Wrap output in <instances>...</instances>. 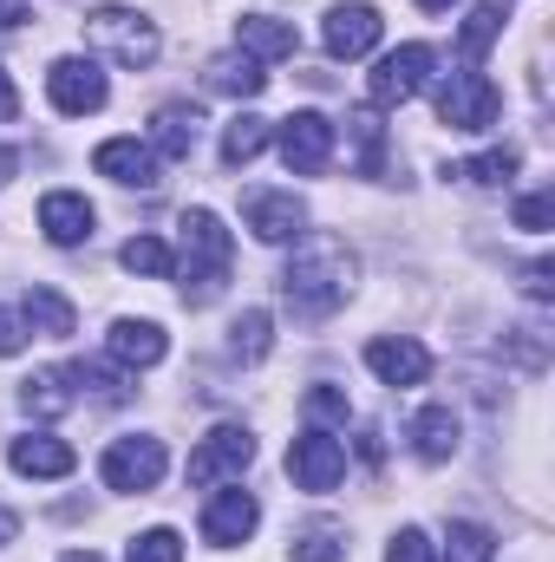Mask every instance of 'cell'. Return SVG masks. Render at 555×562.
Segmentation results:
<instances>
[{
  "mask_svg": "<svg viewBox=\"0 0 555 562\" xmlns=\"http://www.w3.org/2000/svg\"><path fill=\"white\" fill-rule=\"evenodd\" d=\"M347 288H353V256H347V243H333V236L301 243L294 262L281 269V294H287V307L307 314V321L333 314V307L347 301Z\"/></svg>",
  "mask_w": 555,
  "mask_h": 562,
  "instance_id": "cell-1",
  "label": "cell"
},
{
  "mask_svg": "<svg viewBox=\"0 0 555 562\" xmlns=\"http://www.w3.org/2000/svg\"><path fill=\"white\" fill-rule=\"evenodd\" d=\"M183 256H177V269L170 276H183V301L190 307H203V301H216L223 294V281H229V262H236V243H229V229H223V216L216 210H183Z\"/></svg>",
  "mask_w": 555,
  "mask_h": 562,
  "instance_id": "cell-2",
  "label": "cell"
},
{
  "mask_svg": "<svg viewBox=\"0 0 555 562\" xmlns=\"http://www.w3.org/2000/svg\"><path fill=\"white\" fill-rule=\"evenodd\" d=\"M86 33H92V46H105L125 72H144L157 53H163V40H157V26L132 13V7H92V20H86Z\"/></svg>",
  "mask_w": 555,
  "mask_h": 562,
  "instance_id": "cell-3",
  "label": "cell"
},
{
  "mask_svg": "<svg viewBox=\"0 0 555 562\" xmlns=\"http://www.w3.org/2000/svg\"><path fill=\"white\" fill-rule=\"evenodd\" d=\"M497 112H503V92L477 66H464L438 86V125H451V132H490Z\"/></svg>",
  "mask_w": 555,
  "mask_h": 562,
  "instance_id": "cell-4",
  "label": "cell"
},
{
  "mask_svg": "<svg viewBox=\"0 0 555 562\" xmlns=\"http://www.w3.org/2000/svg\"><path fill=\"white\" fill-rule=\"evenodd\" d=\"M163 464H170L163 438H150V431H132V438H112V445H105V458H99V477H105L112 491L138 497V491H157Z\"/></svg>",
  "mask_w": 555,
  "mask_h": 562,
  "instance_id": "cell-5",
  "label": "cell"
},
{
  "mask_svg": "<svg viewBox=\"0 0 555 562\" xmlns=\"http://www.w3.org/2000/svg\"><path fill=\"white\" fill-rule=\"evenodd\" d=\"M431 46L424 40H406V46H393L380 66H373V79H366V99L380 105V112H393V105H406V99H418L424 92V79H431Z\"/></svg>",
  "mask_w": 555,
  "mask_h": 562,
  "instance_id": "cell-6",
  "label": "cell"
},
{
  "mask_svg": "<svg viewBox=\"0 0 555 562\" xmlns=\"http://www.w3.org/2000/svg\"><path fill=\"white\" fill-rule=\"evenodd\" d=\"M256 464V438H249V425H216L196 451H190V484L196 491H216L223 477H242Z\"/></svg>",
  "mask_w": 555,
  "mask_h": 562,
  "instance_id": "cell-7",
  "label": "cell"
},
{
  "mask_svg": "<svg viewBox=\"0 0 555 562\" xmlns=\"http://www.w3.org/2000/svg\"><path fill=\"white\" fill-rule=\"evenodd\" d=\"M333 138H340V125L327 112H287L281 119V164L294 177H320L333 164Z\"/></svg>",
  "mask_w": 555,
  "mask_h": 562,
  "instance_id": "cell-8",
  "label": "cell"
},
{
  "mask_svg": "<svg viewBox=\"0 0 555 562\" xmlns=\"http://www.w3.org/2000/svg\"><path fill=\"white\" fill-rule=\"evenodd\" d=\"M287 477L301 484V491H333L340 477H347V445L333 438V431H320V425H307L294 445H287Z\"/></svg>",
  "mask_w": 555,
  "mask_h": 562,
  "instance_id": "cell-9",
  "label": "cell"
},
{
  "mask_svg": "<svg viewBox=\"0 0 555 562\" xmlns=\"http://www.w3.org/2000/svg\"><path fill=\"white\" fill-rule=\"evenodd\" d=\"M46 92H53V105H59L66 119L105 112V99H112V86H105V72H99L92 59H53V72H46Z\"/></svg>",
  "mask_w": 555,
  "mask_h": 562,
  "instance_id": "cell-10",
  "label": "cell"
},
{
  "mask_svg": "<svg viewBox=\"0 0 555 562\" xmlns=\"http://www.w3.org/2000/svg\"><path fill=\"white\" fill-rule=\"evenodd\" d=\"M242 223L256 229V243H294L307 229V203L294 190H249L242 196Z\"/></svg>",
  "mask_w": 555,
  "mask_h": 562,
  "instance_id": "cell-11",
  "label": "cell"
},
{
  "mask_svg": "<svg viewBox=\"0 0 555 562\" xmlns=\"http://www.w3.org/2000/svg\"><path fill=\"white\" fill-rule=\"evenodd\" d=\"M380 33H386V20H380V7H366V0H353V7H333L327 13V53L333 59H366L373 46H380Z\"/></svg>",
  "mask_w": 555,
  "mask_h": 562,
  "instance_id": "cell-12",
  "label": "cell"
},
{
  "mask_svg": "<svg viewBox=\"0 0 555 562\" xmlns=\"http://www.w3.org/2000/svg\"><path fill=\"white\" fill-rule=\"evenodd\" d=\"M256 524H262V504H256L249 491H216V497L203 504V543H216V550L249 543Z\"/></svg>",
  "mask_w": 555,
  "mask_h": 562,
  "instance_id": "cell-13",
  "label": "cell"
},
{
  "mask_svg": "<svg viewBox=\"0 0 555 562\" xmlns=\"http://www.w3.org/2000/svg\"><path fill=\"white\" fill-rule=\"evenodd\" d=\"M92 170L99 177H112V183H125V190H157L163 183V170H157V150L138 138H105L92 150Z\"/></svg>",
  "mask_w": 555,
  "mask_h": 562,
  "instance_id": "cell-14",
  "label": "cell"
},
{
  "mask_svg": "<svg viewBox=\"0 0 555 562\" xmlns=\"http://www.w3.org/2000/svg\"><path fill=\"white\" fill-rule=\"evenodd\" d=\"M92 223H99V210H92L79 190H46V196H39V229H46V243L79 249V243L92 236Z\"/></svg>",
  "mask_w": 555,
  "mask_h": 562,
  "instance_id": "cell-15",
  "label": "cell"
},
{
  "mask_svg": "<svg viewBox=\"0 0 555 562\" xmlns=\"http://www.w3.org/2000/svg\"><path fill=\"white\" fill-rule=\"evenodd\" d=\"M7 464H13L20 477H66V471L79 464V451H72L66 438H53V431H26V438L7 445Z\"/></svg>",
  "mask_w": 555,
  "mask_h": 562,
  "instance_id": "cell-16",
  "label": "cell"
},
{
  "mask_svg": "<svg viewBox=\"0 0 555 562\" xmlns=\"http://www.w3.org/2000/svg\"><path fill=\"white\" fill-rule=\"evenodd\" d=\"M366 367H373L386 386H418V380L431 373V353H424L418 340H406V334H399V340L386 334V340H373V347H366Z\"/></svg>",
  "mask_w": 555,
  "mask_h": 562,
  "instance_id": "cell-17",
  "label": "cell"
},
{
  "mask_svg": "<svg viewBox=\"0 0 555 562\" xmlns=\"http://www.w3.org/2000/svg\"><path fill=\"white\" fill-rule=\"evenodd\" d=\"M105 347H112V360L118 367H157L163 353H170V340H163V327L157 321H112V334H105Z\"/></svg>",
  "mask_w": 555,
  "mask_h": 562,
  "instance_id": "cell-18",
  "label": "cell"
},
{
  "mask_svg": "<svg viewBox=\"0 0 555 562\" xmlns=\"http://www.w3.org/2000/svg\"><path fill=\"white\" fill-rule=\"evenodd\" d=\"M294 46H301V33L275 13H242L236 20V53H249V59H287Z\"/></svg>",
  "mask_w": 555,
  "mask_h": 562,
  "instance_id": "cell-19",
  "label": "cell"
},
{
  "mask_svg": "<svg viewBox=\"0 0 555 562\" xmlns=\"http://www.w3.org/2000/svg\"><path fill=\"white\" fill-rule=\"evenodd\" d=\"M203 138V119H196V105H157V119H150V144L163 150V157H190Z\"/></svg>",
  "mask_w": 555,
  "mask_h": 562,
  "instance_id": "cell-20",
  "label": "cell"
},
{
  "mask_svg": "<svg viewBox=\"0 0 555 562\" xmlns=\"http://www.w3.org/2000/svg\"><path fill=\"white\" fill-rule=\"evenodd\" d=\"M412 451L424 464H444V458H457V413L451 406H424L412 419Z\"/></svg>",
  "mask_w": 555,
  "mask_h": 562,
  "instance_id": "cell-21",
  "label": "cell"
},
{
  "mask_svg": "<svg viewBox=\"0 0 555 562\" xmlns=\"http://www.w3.org/2000/svg\"><path fill=\"white\" fill-rule=\"evenodd\" d=\"M26 327H33V334H46V340H66V334L79 327V314H72V301H66L59 288L33 281V288H26Z\"/></svg>",
  "mask_w": 555,
  "mask_h": 562,
  "instance_id": "cell-22",
  "label": "cell"
},
{
  "mask_svg": "<svg viewBox=\"0 0 555 562\" xmlns=\"http://www.w3.org/2000/svg\"><path fill=\"white\" fill-rule=\"evenodd\" d=\"M503 20H510V7H503V0H477V7H471V20H464V33H457V59H464V66H477V59L497 46Z\"/></svg>",
  "mask_w": 555,
  "mask_h": 562,
  "instance_id": "cell-23",
  "label": "cell"
},
{
  "mask_svg": "<svg viewBox=\"0 0 555 562\" xmlns=\"http://www.w3.org/2000/svg\"><path fill=\"white\" fill-rule=\"evenodd\" d=\"M209 86L229 92V99H262L269 72H262V59H249V53H223V59H209Z\"/></svg>",
  "mask_w": 555,
  "mask_h": 562,
  "instance_id": "cell-24",
  "label": "cell"
},
{
  "mask_svg": "<svg viewBox=\"0 0 555 562\" xmlns=\"http://www.w3.org/2000/svg\"><path fill=\"white\" fill-rule=\"evenodd\" d=\"M72 400H79V393H72L66 367H46V373L20 380V406H26V413H39V419H59V413H66Z\"/></svg>",
  "mask_w": 555,
  "mask_h": 562,
  "instance_id": "cell-25",
  "label": "cell"
},
{
  "mask_svg": "<svg viewBox=\"0 0 555 562\" xmlns=\"http://www.w3.org/2000/svg\"><path fill=\"white\" fill-rule=\"evenodd\" d=\"M517 164H523V150H517V144H497V150H484V157H464V164H451L444 177H464V183L490 190V183H510V177H517Z\"/></svg>",
  "mask_w": 555,
  "mask_h": 562,
  "instance_id": "cell-26",
  "label": "cell"
},
{
  "mask_svg": "<svg viewBox=\"0 0 555 562\" xmlns=\"http://www.w3.org/2000/svg\"><path fill=\"white\" fill-rule=\"evenodd\" d=\"M66 380H72L86 400H99V406H125V400H132V380H125L118 367H99V360H79V367H66Z\"/></svg>",
  "mask_w": 555,
  "mask_h": 562,
  "instance_id": "cell-27",
  "label": "cell"
},
{
  "mask_svg": "<svg viewBox=\"0 0 555 562\" xmlns=\"http://www.w3.org/2000/svg\"><path fill=\"white\" fill-rule=\"evenodd\" d=\"M269 150V119H256V112H236L229 125H223V164L229 170H242L249 157H262Z\"/></svg>",
  "mask_w": 555,
  "mask_h": 562,
  "instance_id": "cell-28",
  "label": "cell"
},
{
  "mask_svg": "<svg viewBox=\"0 0 555 562\" xmlns=\"http://www.w3.org/2000/svg\"><path fill=\"white\" fill-rule=\"evenodd\" d=\"M269 347H275V321H269V307H249V314L229 321V353H236V360H269Z\"/></svg>",
  "mask_w": 555,
  "mask_h": 562,
  "instance_id": "cell-29",
  "label": "cell"
},
{
  "mask_svg": "<svg viewBox=\"0 0 555 562\" xmlns=\"http://www.w3.org/2000/svg\"><path fill=\"white\" fill-rule=\"evenodd\" d=\"M294 562H347V530L340 524H307V530H294Z\"/></svg>",
  "mask_w": 555,
  "mask_h": 562,
  "instance_id": "cell-30",
  "label": "cell"
},
{
  "mask_svg": "<svg viewBox=\"0 0 555 562\" xmlns=\"http://www.w3.org/2000/svg\"><path fill=\"white\" fill-rule=\"evenodd\" d=\"M118 262H125L132 276H150V281H163L170 269H177V256H170V243H163V236H132V243L118 249Z\"/></svg>",
  "mask_w": 555,
  "mask_h": 562,
  "instance_id": "cell-31",
  "label": "cell"
},
{
  "mask_svg": "<svg viewBox=\"0 0 555 562\" xmlns=\"http://www.w3.org/2000/svg\"><path fill=\"white\" fill-rule=\"evenodd\" d=\"M444 562H497V537H490L484 524H451Z\"/></svg>",
  "mask_w": 555,
  "mask_h": 562,
  "instance_id": "cell-32",
  "label": "cell"
},
{
  "mask_svg": "<svg viewBox=\"0 0 555 562\" xmlns=\"http://www.w3.org/2000/svg\"><path fill=\"white\" fill-rule=\"evenodd\" d=\"M347 132L360 138V170H366V177H386V125H380L373 112H353Z\"/></svg>",
  "mask_w": 555,
  "mask_h": 562,
  "instance_id": "cell-33",
  "label": "cell"
},
{
  "mask_svg": "<svg viewBox=\"0 0 555 562\" xmlns=\"http://www.w3.org/2000/svg\"><path fill=\"white\" fill-rule=\"evenodd\" d=\"M125 562H183V537L177 530H144V537H132V550H125Z\"/></svg>",
  "mask_w": 555,
  "mask_h": 562,
  "instance_id": "cell-34",
  "label": "cell"
},
{
  "mask_svg": "<svg viewBox=\"0 0 555 562\" xmlns=\"http://www.w3.org/2000/svg\"><path fill=\"white\" fill-rule=\"evenodd\" d=\"M307 419L340 425L347 419V393H340V386H307Z\"/></svg>",
  "mask_w": 555,
  "mask_h": 562,
  "instance_id": "cell-35",
  "label": "cell"
},
{
  "mask_svg": "<svg viewBox=\"0 0 555 562\" xmlns=\"http://www.w3.org/2000/svg\"><path fill=\"white\" fill-rule=\"evenodd\" d=\"M550 223H555V190H536V196L517 203V229H536V236H543Z\"/></svg>",
  "mask_w": 555,
  "mask_h": 562,
  "instance_id": "cell-36",
  "label": "cell"
},
{
  "mask_svg": "<svg viewBox=\"0 0 555 562\" xmlns=\"http://www.w3.org/2000/svg\"><path fill=\"white\" fill-rule=\"evenodd\" d=\"M386 562H431V537H424L418 524H406V530L386 543Z\"/></svg>",
  "mask_w": 555,
  "mask_h": 562,
  "instance_id": "cell-37",
  "label": "cell"
},
{
  "mask_svg": "<svg viewBox=\"0 0 555 562\" xmlns=\"http://www.w3.org/2000/svg\"><path fill=\"white\" fill-rule=\"evenodd\" d=\"M20 347H26V321L0 307V360H7V353H20Z\"/></svg>",
  "mask_w": 555,
  "mask_h": 562,
  "instance_id": "cell-38",
  "label": "cell"
},
{
  "mask_svg": "<svg viewBox=\"0 0 555 562\" xmlns=\"http://www.w3.org/2000/svg\"><path fill=\"white\" fill-rule=\"evenodd\" d=\"M555 262H550V256H543V262H536V269H530V294H536V301H550V288H555Z\"/></svg>",
  "mask_w": 555,
  "mask_h": 562,
  "instance_id": "cell-39",
  "label": "cell"
},
{
  "mask_svg": "<svg viewBox=\"0 0 555 562\" xmlns=\"http://www.w3.org/2000/svg\"><path fill=\"white\" fill-rule=\"evenodd\" d=\"M26 13H33V0H0V33H13Z\"/></svg>",
  "mask_w": 555,
  "mask_h": 562,
  "instance_id": "cell-40",
  "label": "cell"
},
{
  "mask_svg": "<svg viewBox=\"0 0 555 562\" xmlns=\"http://www.w3.org/2000/svg\"><path fill=\"white\" fill-rule=\"evenodd\" d=\"M7 119H20V92H13V79H7V66H0V125Z\"/></svg>",
  "mask_w": 555,
  "mask_h": 562,
  "instance_id": "cell-41",
  "label": "cell"
},
{
  "mask_svg": "<svg viewBox=\"0 0 555 562\" xmlns=\"http://www.w3.org/2000/svg\"><path fill=\"white\" fill-rule=\"evenodd\" d=\"M13 537H20V517H13V510H7V504H0V550H7V543H13Z\"/></svg>",
  "mask_w": 555,
  "mask_h": 562,
  "instance_id": "cell-42",
  "label": "cell"
},
{
  "mask_svg": "<svg viewBox=\"0 0 555 562\" xmlns=\"http://www.w3.org/2000/svg\"><path fill=\"white\" fill-rule=\"evenodd\" d=\"M13 170H20V157H13V150H7V144H0V183H7V177H13Z\"/></svg>",
  "mask_w": 555,
  "mask_h": 562,
  "instance_id": "cell-43",
  "label": "cell"
},
{
  "mask_svg": "<svg viewBox=\"0 0 555 562\" xmlns=\"http://www.w3.org/2000/svg\"><path fill=\"white\" fill-rule=\"evenodd\" d=\"M418 7H424V13H451L457 0H418Z\"/></svg>",
  "mask_w": 555,
  "mask_h": 562,
  "instance_id": "cell-44",
  "label": "cell"
},
{
  "mask_svg": "<svg viewBox=\"0 0 555 562\" xmlns=\"http://www.w3.org/2000/svg\"><path fill=\"white\" fill-rule=\"evenodd\" d=\"M59 562H99V557L92 550H72V557H59Z\"/></svg>",
  "mask_w": 555,
  "mask_h": 562,
  "instance_id": "cell-45",
  "label": "cell"
}]
</instances>
